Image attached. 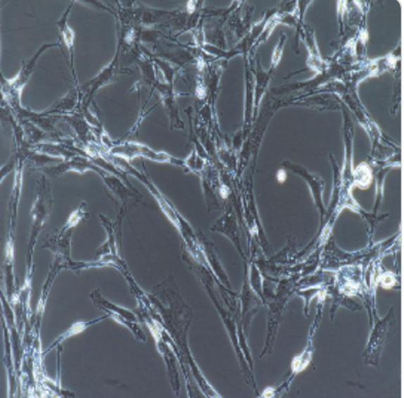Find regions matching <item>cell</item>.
<instances>
[{
  "instance_id": "cell-1",
  "label": "cell",
  "mask_w": 404,
  "mask_h": 398,
  "mask_svg": "<svg viewBox=\"0 0 404 398\" xmlns=\"http://www.w3.org/2000/svg\"><path fill=\"white\" fill-rule=\"evenodd\" d=\"M52 48H61V44H42L39 50L33 55L30 60L22 61L21 69H20L19 73H17L15 77L11 78V80H6L4 77H1L2 96H4V99L6 100V104L10 106L11 109L15 108V107L21 105L22 91L25 88L27 82L30 80L32 73H34L35 67H37L40 56L44 51H48L49 49Z\"/></svg>"
},
{
  "instance_id": "cell-6",
  "label": "cell",
  "mask_w": 404,
  "mask_h": 398,
  "mask_svg": "<svg viewBox=\"0 0 404 398\" xmlns=\"http://www.w3.org/2000/svg\"><path fill=\"white\" fill-rule=\"evenodd\" d=\"M80 96L79 86L71 89L64 97L55 101L50 108L42 111V115L46 116H62L71 115L80 108Z\"/></svg>"
},
{
  "instance_id": "cell-5",
  "label": "cell",
  "mask_w": 404,
  "mask_h": 398,
  "mask_svg": "<svg viewBox=\"0 0 404 398\" xmlns=\"http://www.w3.org/2000/svg\"><path fill=\"white\" fill-rule=\"evenodd\" d=\"M35 171L44 172L46 175L51 176V178H58V176L62 175V174L67 173V172H77V173H84L87 171H95L99 174L101 178H103L105 173H106V170L102 169L97 165L94 164L91 162V158L87 156L86 154H77V156H72V158H66V160L62 161L55 166H44L40 167L39 169L35 170Z\"/></svg>"
},
{
  "instance_id": "cell-11",
  "label": "cell",
  "mask_w": 404,
  "mask_h": 398,
  "mask_svg": "<svg viewBox=\"0 0 404 398\" xmlns=\"http://www.w3.org/2000/svg\"><path fill=\"white\" fill-rule=\"evenodd\" d=\"M279 175H278V180L280 181H283L285 180V178H286V175H284V172L283 171H280L279 172Z\"/></svg>"
},
{
  "instance_id": "cell-10",
  "label": "cell",
  "mask_w": 404,
  "mask_h": 398,
  "mask_svg": "<svg viewBox=\"0 0 404 398\" xmlns=\"http://www.w3.org/2000/svg\"><path fill=\"white\" fill-rule=\"evenodd\" d=\"M86 207V203H82V205L69 216L68 220L66 221L65 225L62 228V230H73L84 219L88 218L89 213L87 212Z\"/></svg>"
},
{
  "instance_id": "cell-7",
  "label": "cell",
  "mask_w": 404,
  "mask_h": 398,
  "mask_svg": "<svg viewBox=\"0 0 404 398\" xmlns=\"http://www.w3.org/2000/svg\"><path fill=\"white\" fill-rule=\"evenodd\" d=\"M73 4H71L68 8H66L65 13L62 15L59 21L56 22V25L59 28L60 37H61L62 44L66 46L68 51L69 56H70L71 64L70 69L72 71L73 78H75V85H77V73L75 70V32L68 24L69 13L72 10Z\"/></svg>"
},
{
  "instance_id": "cell-9",
  "label": "cell",
  "mask_w": 404,
  "mask_h": 398,
  "mask_svg": "<svg viewBox=\"0 0 404 398\" xmlns=\"http://www.w3.org/2000/svg\"><path fill=\"white\" fill-rule=\"evenodd\" d=\"M106 317H108V315H107V316L101 317V318H98L96 319V321L90 322H77V323H75V325H72V328H71L70 330H67L65 334L62 335L60 337H58L57 341L53 342V345H51L48 350L44 351V355H46V353L50 352V351L52 350L53 347H56V346L60 345V343H61L62 341H64V340L68 339V337H72V335H75L80 334V332H84V330H86L87 328H89V326L91 325V324L96 323V322L101 321L102 319L106 318Z\"/></svg>"
},
{
  "instance_id": "cell-3",
  "label": "cell",
  "mask_w": 404,
  "mask_h": 398,
  "mask_svg": "<svg viewBox=\"0 0 404 398\" xmlns=\"http://www.w3.org/2000/svg\"><path fill=\"white\" fill-rule=\"evenodd\" d=\"M120 50L118 48L117 53H115L113 61L107 65L105 68L102 69L97 77H94L93 80L86 82V84L82 85V86H79L80 96V109H82V111L88 109L89 107H90L91 103L94 101V97H95L97 92L99 91L102 87L115 82L118 77V75H122V73H127V75L130 73L131 75V70H127V68H120Z\"/></svg>"
},
{
  "instance_id": "cell-4",
  "label": "cell",
  "mask_w": 404,
  "mask_h": 398,
  "mask_svg": "<svg viewBox=\"0 0 404 398\" xmlns=\"http://www.w3.org/2000/svg\"><path fill=\"white\" fill-rule=\"evenodd\" d=\"M107 149L113 156H120L127 161L135 158H144L158 163H170V164L179 165V166H184L185 164L183 161L173 158L169 154L153 151L151 147L139 142L111 143V147Z\"/></svg>"
},
{
  "instance_id": "cell-2",
  "label": "cell",
  "mask_w": 404,
  "mask_h": 398,
  "mask_svg": "<svg viewBox=\"0 0 404 398\" xmlns=\"http://www.w3.org/2000/svg\"><path fill=\"white\" fill-rule=\"evenodd\" d=\"M53 209V197L51 191V185L46 176H42L37 181V199L31 209L32 216V229H31L30 242L28 247V263L31 261L33 248L37 243V238L40 231L44 229L46 223L50 218L51 212Z\"/></svg>"
},
{
  "instance_id": "cell-8",
  "label": "cell",
  "mask_w": 404,
  "mask_h": 398,
  "mask_svg": "<svg viewBox=\"0 0 404 398\" xmlns=\"http://www.w3.org/2000/svg\"><path fill=\"white\" fill-rule=\"evenodd\" d=\"M90 297L91 299H93L94 304L100 309H103L105 312L115 313V314L127 319V321L136 322V323H137V316H136L134 313H132L131 311L126 310V309L118 307V306L107 301L106 299H104L103 297H101V294H100L99 290H95L93 294H91Z\"/></svg>"
}]
</instances>
